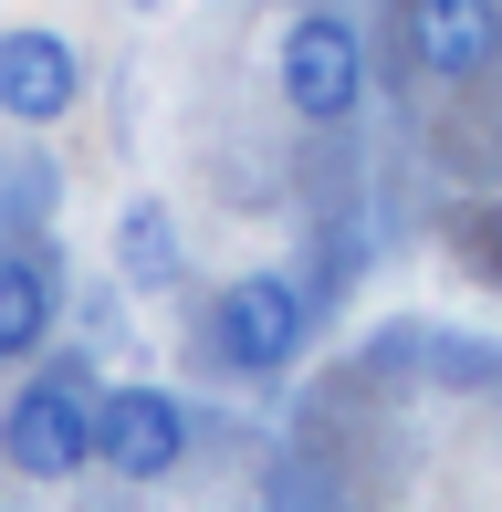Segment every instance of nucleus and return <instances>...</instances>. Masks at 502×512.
<instances>
[{
	"label": "nucleus",
	"mask_w": 502,
	"mask_h": 512,
	"mask_svg": "<svg viewBox=\"0 0 502 512\" xmlns=\"http://www.w3.org/2000/svg\"><path fill=\"white\" fill-rule=\"evenodd\" d=\"M272 63H283V105L304 126H335V115H356V95H367V32L346 11H304Z\"/></svg>",
	"instance_id": "7ed1b4c3"
},
{
	"label": "nucleus",
	"mask_w": 502,
	"mask_h": 512,
	"mask_svg": "<svg viewBox=\"0 0 502 512\" xmlns=\"http://www.w3.org/2000/svg\"><path fill=\"white\" fill-rule=\"evenodd\" d=\"M126 11H157V0H126Z\"/></svg>",
	"instance_id": "1a4fd4ad"
},
{
	"label": "nucleus",
	"mask_w": 502,
	"mask_h": 512,
	"mask_svg": "<svg viewBox=\"0 0 502 512\" xmlns=\"http://www.w3.org/2000/svg\"><path fill=\"white\" fill-rule=\"evenodd\" d=\"M42 335H53V272L32 251H0V366L42 356Z\"/></svg>",
	"instance_id": "0eeeda50"
},
{
	"label": "nucleus",
	"mask_w": 502,
	"mask_h": 512,
	"mask_svg": "<svg viewBox=\"0 0 502 512\" xmlns=\"http://www.w3.org/2000/svg\"><path fill=\"white\" fill-rule=\"evenodd\" d=\"M210 335H220V356H231L241 377H272V366L304 356L314 304H304V283H293V272H241V283H220Z\"/></svg>",
	"instance_id": "f03ea898"
},
{
	"label": "nucleus",
	"mask_w": 502,
	"mask_h": 512,
	"mask_svg": "<svg viewBox=\"0 0 502 512\" xmlns=\"http://www.w3.org/2000/svg\"><path fill=\"white\" fill-rule=\"evenodd\" d=\"M95 356H53L11 408H0V460L21 481H74L95 460Z\"/></svg>",
	"instance_id": "f257e3e1"
},
{
	"label": "nucleus",
	"mask_w": 502,
	"mask_h": 512,
	"mask_svg": "<svg viewBox=\"0 0 502 512\" xmlns=\"http://www.w3.org/2000/svg\"><path fill=\"white\" fill-rule=\"evenodd\" d=\"M84 95V53L63 32H42V21H11L0 32V115L11 126H63Z\"/></svg>",
	"instance_id": "39448f33"
},
{
	"label": "nucleus",
	"mask_w": 502,
	"mask_h": 512,
	"mask_svg": "<svg viewBox=\"0 0 502 512\" xmlns=\"http://www.w3.org/2000/svg\"><path fill=\"white\" fill-rule=\"evenodd\" d=\"M408 53L429 84H471L502 63V0H408Z\"/></svg>",
	"instance_id": "423d86ee"
},
{
	"label": "nucleus",
	"mask_w": 502,
	"mask_h": 512,
	"mask_svg": "<svg viewBox=\"0 0 502 512\" xmlns=\"http://www.w3.org/2000/svg\"><path fill=\"white\" fill-rule=\"evenodd\" d=\"M116 272L126 283H178V220H168V199H126V220H116Z\"/></svg>",
	"instance_id": "6e6552de"
},
{
	"label": "nucleus",
	"mask_w": 502,
	"mask_h": 512,
	"mask_svg": "<svg viewBox=\"0 0 502 512\" xmlns=\"http://www.w3.org/2000/svg\"><path fill=\"white\" fill-rule=\"evenodd\" d=\"M189 460V408L168 387H105L95 398V471L116 481H168Z\"/></svg>",
	"instance_id": "20e7f679"
}]
</instances>
